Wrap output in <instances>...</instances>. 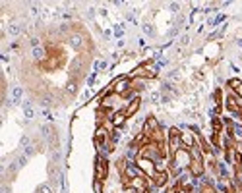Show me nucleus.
Here are the masks:
<instances>
[{"mask_svg":"<svg viewBox=\"0 0 242 193\" xmlns=\"http://www.w3.org/2000/svg\"><path fill=\"white\" fill-rule=\"evenodd\" d=\"M95 174H97V180H105L109 176V162L103 157L95 158Z\"/></svg>","mask_w":242,"mask_h":193,"instance_id":"obj_1","label":"nucleus"},{"mask_svg":"<svg viewBox=\"0 0 242 193\" xmlns=\"http://www.w3.org/2000/svg\"><path fill=\"white\" fill-rule=\"evenodd\" d=\"M157 129H159L157 118L149 116V118L145 120V126H143V133H145V135H153V133H157Z\"/></svg>","mask_w":242,"mask_h":193,"instance_id":"obj_2","label":"nucleus"},{"mask_svg":"<svg viewBox=\"0 0 242 193\" xmlns=\"http://www.w3.org/2000/svg\"><path fill=\"white\" fill-rule=\"evenodd\" d=\"M124 172H126V176H128L130 180H136V178H141V170L136 166L134 162H126V168H124Z\"/></svg>","mask_w":242,"mask_h":193,"instance_id":"obj_3","label":"nucleus"},{"mask_svg":"<svg viewBox=\"0 0 242 193\" xmlns=\"http://www.w3.org/2000/svg\"><path fill=\"white\" fill-rule=\"evenodd\" d=\"M139 110V98L136 97V98H132V101H130V104L126 106V110H124V114H126V118H130V116H134V114H136Z\"/></svg>","mask_w":242,"mask_h":193,"instance_id":"obj_4","label":"nucleus"},{"mask_svg":"<svg viewBox=\"0 0 242 193\" xmlns=\"http://www.w3.org/2000/svg\"><path fill=\"white\" fill-rule=\"evenodd\" d=\"M6 31H8V35L10 37H19V33L23 31V25L22 23H8V27H6Z\"/></svg>","mask_w":242,"mask_h":193,"instance_id":"obj_5","label":"nucleus"},{"mask_svg":"<svg viewBox=\"0 0 242 193\" xmlns=\"http://www.w3.org/2000/svg\"><path fill=\"white\" fill-rule=\"evenodd\" d=\"M22 95H23V89L19 87V85H14V87H12V102H14V104H19V102H22Z\"/></svg>","mask_w":242,"mask_h":193,"instance_id":"obj_6","label":"nucleus"},{"mask_svg":"<svg viewBox=\"0 0 242 193\" xmlns=\"http://www.w3.org/2000/svg\"><path fill=\"white\" fill-rule=\"evenodd\" d=\"M31 56H33V60H35V62H41V60H45V56H47V50H45L43 47L31 48Z\"/></svg>","mask_w":242,"mask_h":193,"instance_id":"obj_7","label":"nucleus"},{"mask_svg":"<svg viewBox=\"0 0 242 193\" xmlns=\"http://www.w3.org/2000/svg\"><path fill=\"white\" fill-rule=\"evenodd\" d=\"M68 41H70V44H72L76 50H80V48L83 47V39H81V35H72Z\"/></svg>","mask_w":242,"mask_h":193,"instance_id":"obj_8","label":"nucleus"},{"mask_svg":"<svg viewBox=\"0 0 242 193\" xmlns=\"http://www.w3.org/2000/svg\"><path fill=\"white\" fill-rule=\"evenodd\" d=\"M126 89H130V81L126 79V77H122V79L118 81V85L114 87V93H126Z\"/></svg>","mask_w":242,"mask_h":193,"instance_id":"obj_9","label":"nucleus"},{"mask_svg":"<svg viewBox=\"0 0 242 193\" xmlns=\"http://www.w3.org/2000/svg\"><path fill=\"white\" fill-rule=\"evenodd\" d=\"M153 178H155V186L157 187H161V186L167 183V174L165 172H157V174H153Z\"/></svg>","mask_w":242,"mask_h":193,"instance_id":"obj_10","label":"nucleus"},{"mask_svg":"<svg viewBox=\"0 0 242 193\" xmlns=\"http://www.w3.org/2000/svg\"><path fill=\"white\" fill-rule=\"evenodd\" d=\"M124 120H126V114H124V110H122V112H116V114H114V118H112V124L118 128V126H122V124H124Z\"/></svg>","mask_w":242,"mask_h":193,"instance_id":"obj_11","label":"nucleus"},{"mask_svg":"<svg viewBox=\"0 0 242 193\" xmlns=\"http://www.w3.org/2000/svg\"><path fill=\"white\" fill-rule=\"evenodd\" d=\"M66 93L68 95H76L77 93V81H70V83H66Z\"/></svg>","mask_w":242,"mask_h":193,"instance_id":"obj_12","label":"nucleus"},{"mask_svg":"<svg viewBox=\"0 0 242 193\" xmlns=\"http://www.w3.org/2000/svg\"><path fill=\"white\" fill-rule=\"evenodd\" d=\"M37 193H54V191H52L51 183H41V186L37 187Z\"/></svg>","mask_w":242,"mask_h":193,"instance_id":"obj_13","label":"nucleus"},{"mask_svg":"<svg viewBox=\"0 0 242 193\" xmlns=\"http://www.w3.org/2000/svg\"><path fill=\"white\" fill-rule=\"evenodd\" d=\"M141 27H143V31H145L149 37H153V35H155V29H153V25H151V23H143Z\"/></svg>","mask_w":242,"mask_h":193,"instance_id":"obj_14","label":"nucleus"},{"mask_svg":"<svg viewBox=\"0 0 242 193\" xmlns=\"http://www.w3.org/2000/svg\"><path fill=\"white\" fill-rule=\"evenodd\" d=\"M27 158H29V157H25V155H19V157L16 158L18 166H19V168H22V166H25V164H27Z\"/></svg>","mask_w":242,"mask_h":193,"instance_id":"obj_15","label":"nucleus"},{"mask_svg":"<svg viewBox=\"0 0 242 193\" xmlns=\"http://www.w3.org/2000/svg\"><path fill=\"white\" fill-rule=\"evenodd\" d=\"M39 43H41V41H39V37H35V35H33V37H29V47H31V48H37V47H41Z\"/></svg>","mask_w":242,"mask_h":193,"instance_id":"obj_16","label":"nucleus"},{"mask_svg":"<svg viewBox=\"0 0 242 193\" xmlns=\"http://www.w3.org/2000/svg\"><path fill=\"white\" fill-rule=\"evenodd\" d=\"M23 155H25V157H33V155H35V145H29V147H25V151H23Z\"/></svg>","mask_w":242,"mask_h":193,"instance_id":"obj_17","label":"nucleus"},{"mask_svg":"<svg viewBox=\"0 0 242 193\" xmlns=\"http://www.w3.org/2000/svg\"><path fill=\"white\" fill-rule=\"evenodd\" d=\"M93 189H95V193H103V186H101V180H95V182H93Z\"/></svg>","mask_w":242,"mask_h":193,"instance_id":"obj_18","label":"nucleus"},{"mask_svg":"<svg viewBox=\"0 0 242 193\" xmlns=\"http://www.w3.org/2000/svg\"><path fill=\"white\" fill-rule=\"evenodd\" d=\"M22 106H23V110H27V108H33V101H31V98H25V101L22 102Z\"/></svg>","mask_w":242,"mask_h":193,"instance_id":"obj_19","label":"nucleus"},{"mask_svg":"<svg viewBox=\"0 0 242 193\" xmlns=\"http://www.w3.org/2000/svg\"><path fill=\"white\" fill-rule=\"evenodd\" d=\"M31 143H29V137H27V135H23L22 139H19V147H29Z\"/></svg>","mask_w":242,"mask_h":193,"instance_id":"obj_20","label":"nucleus"},{"mask_svg":"<svg viewBox=\"0 0 242 193\" xmlns=\"http://www.w3.org/2000/svg\"><path fill=\"white\" fill-rule=\"evenodd\" d=\"M23 112H25V118H27V120L35 118V110H33V108H27V110H23Z\"/></svg>","mask_w":242,"mask_h":193,"instance_id":"obj_21","label":"nucleus"},{"mask_svg":"<svg viewBox=\"0 0 242 193\" xmlns=\"http://www.w3.org/2000/svg\"><path fill=\"white\" fill-rule=\"evenodd\" d=\"M29 14H31V16H37V14H39V6H37V4H31V6H29Z\"/></svg>","mask_w":242,"mask_h":193,"instance_id":"obj_22","label":"nucleus"},{"mask_svg":"<svg viewBox=\"0 0 242 193\" xmlns=\"http://www.w3.org/2000/svg\"><path fill=\"white\" fill-rule=\"evenodd\" d=\"M169 8H171L173 12H178V10H180V4H178V2H171V4H169Z\"/></svg>","mask_w":242,"mask_h":193,"instance_id":"obj_23","label":"nucleus"},{"mask_svg":"<svg viewBox=\"0 0 242 193\" xmlns=\"http://www.w3.org/2000/svg\"><path fill=\"white\" fill-rule=\"evenodd\" d=\"M229 85H231L232 89H238V87H240V81H238V79H232V81H229Z\"/></svg>","mask_w":242,"mask_h":193,"instance_id":"obj_24","label":"nucleus"},{"mask_svg":"<svg viewBox=\"0 0 242 193\" xmlns=\"http://www.w3.org/2000/svg\"><path fill=\"white\" fill-rule=\"evenodd\" d=\"M178 77H180V72H176V70L169 73V79H178Z\"/></svg>","mask_w":242,"mask_h":193,"instance_id":"obj_25","label":"nucleus"},{"mask_svg":"<svg viewBox=\"0 0 242 193\" xmlns=\"http://www.w3.org/2000/svg\"><path fill=\"white\" fill-rule=\"evenodd\" d=\"M68 29H70V27L66 25V23H62V25L58 27V31H60V33H68Z\"/></svg>","mask_w":242,"mask_h":193,"instance_id":"obj_26","label":"nucleus"},{"mask_svg":"<svg viewBox=\"0 0 242 193\" xmlns=\"http://www.w3.org/2000/svg\"><path fill=\"white\" fill-rule=\"evenodd\" d=\"M236 182H238V186L242 187V172H236Z\"/></svg>","mask_w":242,"mask_h":193,"instance_id":"obj_27","label":"nucleus"},{"mask_svg":"<svg viewBox=\"0 0 242 193\" xmlns=\"http://www.w3.org/2000/svg\"><path fill=\"white\" fill-rule=\"evenodd\" d=\"M43 116H45V118H47V120H52V114H51V112H48V110H45V112H43Z\"/></svg>","mask_w":242,"mask_h":193,"instance_id":"obj_28","label":"nucleus"},{"mask_svg":"<svg viewBox=\"0 0 242 193\" xmlns=\"http://www.w3.org/2000/svg\"><path fill=\"white\" fill-rule=\"evenodd\" d=\"M95 77H97L95 73H91V75H89V79H87V83H89V85H93V81H95Z\"/></svg>","mask_w":242,"mask_h":193,"instance_id":"obj_29","label":"nucleus"},{"mask_svg":"<svg viewBox=\"0 0 242 193\" xmlns=\"http://www.w3.org/2000/svg\"><path fill=\"white\" fill-rule=\"evenodd\" d=\"M165 193H178V189H174V187H169V189H167Z\"/></svg>","mask_w":242,"mask_h":193,"instance_id":"obj_30","label":"nucleus"},{"mask_svg":"<svg viewBox=\"0 0 242 193\" xmlns=\"http://www.w3.org/2000/svg\"><path fill=\"white\" fill-rule=\"evenodd\" d=\"M126 19H128V21H132V23L136 21V19H134V16H132V14H128V16H126Z\"/></svg>","mask_w":242,"mask_h":193,"instance_id":"obj_31","label":"nucleus"},{"mask_svg":"<svg viewBox=\"0 0 242 193\" xmlns=\"http://www.w3.org/2000/svg\"><path fill=\"white\" fill-rule=\"evenodd\" d=\"M236 43H238V44H240V47H242V41H240V39H238V41H236Z\"/></svg>","mask_w":242,"mask_h":193,"instance_id":"obj_32","label":"nucleus"}]
</instances>
